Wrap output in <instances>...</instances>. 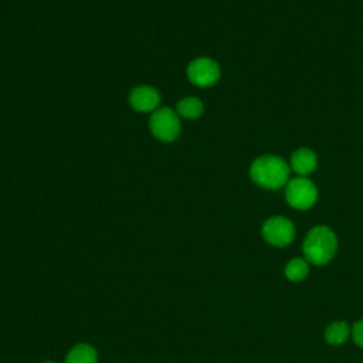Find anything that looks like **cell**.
<instances>
[{
	"mask_svg": "<svg viewBox=\"0 0 363 363\" xmlns=\"http://www.w3.org/2000/svg\"><path fill=\"white\" fill-rule=\"evenodd\" d=\"M303 255L308 262L315 265H323L329 262L336 250H337V240L335 233L325 225L313 227L303 240Z\"/></svg>",
	"mask_w": 363,
	"mask_h": 363,
	"instance_id": "6da1fadb",
	"label": "cell"
},
{
	"mask_svg": "<svg viewBox=\"0 0 363 363\" xmlns=\"http://www.w3.org/2000/svg\"><path fill=\"white\" fill-rule=\"evenodd\" d=\"M250 176L252 182L258 186L269 190H277L286 183L289 176V167L281 157L267 155L252 162Z\"/></svg>",
	"mask_w": 363,
	"mask_h": 363,
	"instance_id": "7a4b0ae2",
	"label": "cell"
},
{
	"mask_svg": "<svg viewBox=\"0 0 363 363\" xmlns=\"http://www.w3.org/2000/svg\"><path fill=\"white\" fill-rule=\"evenodd\" d=\"M285 199L289 206L298 210L311 208L316 199L318 190L316 186L306 177H295L288 182L285 189Z\"/></svg>",
	"mask_w": 363,
	"mask_h": 363,
	"instance_id": "3957f363",
	"label": "cell"
},
{
	"mask_svg": "<svg viewBox=\"0 0 363 363\" xmlns=\"http://www.w3.org/2000/svg\"><path fill=\"white\" fill-rule=\"evenodd\" d=\"M149 126L152 133L163 142H172L174 140L180 133V121L177 113L167 108H157L149 121Z\"/></svg>",
	"mask_w": 363,
	"mask_h": 363,
	"instance_id": "277c9868",
	"label": "cell"
},
{
	"mask_svg": "<svg viewBox=\"0 0 363 363\" xmlns=\"http://www.w3.org/2000/svg\"><path fill=\"white\" fill-rule=\"evenodd\" d=\"M187 77L194 85L211 86L220 78V67L216 61L206 57H200L189 64Z\"/></svg>",
	"mask_w": 363,
	"mask_h": 363,
	"instance_id": "5b68a950",
	"label": "cell"
},
{
	"mask_svg": "<svg viewBox=\"0 0 363 363\" xmlns=\"http://www.w3.org/2000/svg\"><path fill=\"white\" fill-rule=\"evenodd\" d=\"M295 235L294 224L284 217H272L262 225V237L275 247L288 245Z\"/></svg>",
	"mask_w": 363,
	"mask_h": 363,
	"instance_id": "8992f818",
	"label": "cell"
},
{
	"mask_svg": "<svg viewBox=\"0 0 363 363\" xmlns=\"http://www.w3.org/2000/svg\"><path fill=\"white\" fill-rule=\"evenodd\" d=\"M129 102L139 112H155L160 104V95L153 86L139 85L130 91Z\"/></svg>",
	"mask_w": 363,
	"mask_h": 363,
	"instance_id": "52a82bcc",
	"label": "cell"
},
{
	"mask_svg": "<svg viewBox=\"0 0 363 363\" xmlns=\"http://www.w3.org/2000/svg\"><path fill=\"white\" fill-rule=\"evenodd\" d=\"M316 166H318V159L311 149H306V147L298 149L296 152H294L291 157L292 170L301 176H306L312 173L316 169Z\"/></svg>",
	"mask_w": 363,
	"mask_h": 363,
	"instance_id": "ba28073f",
	"label": "cell"
},
{
	"mask_svg": "<svg viewBox=\"0 0 363 363\" xmlns=\"http://www.w3.org/2000/svg\"><path fill=\"white\" fill-rule=\"evenodd\" d=\"M96 350L86 343H79L74 346L65 359V363H96Z\"/></svg>",
	"mask_w": 363,
	"mask_h": 363,
	"instance_id": "9c48e42d",
	"label": "cell"
},
{
	"mask_svg": "<svg viewBox=\"0 0 363 363\" xmlns=\"http://www.w3.org/2000/svg\"><path fill=\"white\" fill-rule=\"evenodd\" d=\"M350 335V328L347 325V322L339 320V322H333L330 323L326 330H325V340L329 345H342L347 340Z\"/></svg>",
	"mask_w": 363,
	"mask_h": 363,
	"instance_id": "30bf717a",
	"label": "cell"
},
{
	"mask_svg": "<svg viewBox=\"0 0 363 363\" xmlns=\"http://www.w3.org/2000/svg\"><path fill=\"white\" fill-rule=\"evenodd\" d=\"M203 111H204L203 102L194 96H189V98L179 101V104L176 106L177 115H180L186 119H196L203 113Z\"/></svg>",
	"mask_w": 363,
	"mask_h": 363,
	"instance_id": "8fae6325",
	"label": "cell"
},
{
	"mask_svg": "<svg viewBox=\"0 0 363 363\" xmlns=\"http://www.w3.org/2000/svg\"><path fill=\"white\" fill-rule=\"evenodd\" d=\"M309 267L306 259L294 258L285 267V277L292 282H299L308 277Z\"/></svg>",
	"mask_w": 363,
	"mask_h": 363,
	"instance_id": "7c38bea8",
	"label": "cell"
},
{
	"mask_svg": "<svg viewBox=\"0 0 363 363\" xmlns=\"http://www.w3.org/2000/svg\"><path fill=\"white\" fill-rule=\"evenodd\" d=\"M352 335H353V340L354 343L363 349V319L356 322L353 325V329H352Z\"/></svg>",
	"mask_w": 363,
	"mask_h": 363,
	"instance_id": "4fadbf2b",
	"label": "cell"
},
{
	"mask_svg": "<svg viewBox=\"0 0 363 363\" xmlns=\"http://www.w3.org/2000/svg\"><path fill=\"white\" fill-rule=\"evenodd\" d=\"M44 363H55V362H44Z\"/></svg>",
	"mask_w": 363,
	"mask_h": 363,
	"instance_id": "5bb4252c",
	"label": "cell"
}]
</instances>
